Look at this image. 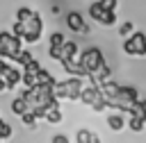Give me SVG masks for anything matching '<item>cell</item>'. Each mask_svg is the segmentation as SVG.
Returning <instances> with one entry per match:
<instances>
[{"label": "cell", "instance_id": "1", "mask_svg": "<svg viewBox=\"0 0 146 143\" xmlns=\"http://www.w3.org/2000/svg\"><path fill=\"white\" fill-rule=\"evenodd\" d=\"M80 91H82V77H78V75H71L68 79L52 84V93L57 100H78Z\"/></svg>", "mask_w": 146, "mask_h": 143}, {"label": "cell", "instance_id": "2", "mask_svg": "<svg viewBox=\"0 0 146 143\" xmlns=\"http://www.w3.org/2000/svg\"><path fill=\"white\" fill-rule=\"evenodd\" d=\"M21 48H23V41H21L16 34H11V32H7V30L0 32V57H2V59L16 61V54L21 52Z\"/></svg>", "mask_w": 146, "mask_h": 143}, {"label": "cell", "instance_id": "3", "mask_svg": "<svg viewBox=\"0 0 146 143\" xmlns=\"http://www.w3.org/2000/svg\"><path fill=\"white\" fill-rule=\"evenodd\" d=\"M78 61L84 66V70H87V75H91L100 64H105V57H103V52H100V48H96V45H89V48H84L82 52H78Z\"/></svg>", "mask_w": 146, "mask_h": 143}, {"label": "cell", "instance_id": "4", "mask_svg": "<svg viewBox=\"0 0 146 143\" xmlns=\"http://www.w3.org/2000/svg\"><path fill=\"white\" fill-rule=\"evenodd\" d=\"M123 52L130 57H146V34L130 32V36L123 41Z\"/></svg>", "mask_w": 146, "mask_h": 143}, {"label": "cell", "instance_id": "5", "mask_svg": "<svg viewBox=\"0 0 146 143\" xmlns=\"http://www.w3.org/2000/svg\"><path fill=\"white\" fill-rule=\"evenodd\" d=\"M64 23H66V27H68L71 32H75V34H87V32H89L87 20H84V18H82V14H80V11H75V9H71V11L66 14Z\"/></svg>", "mask_w": 146, "mask_h": 143}, {"label": "cell", "instance_id": "6", "mask_svg": "<svg viewBox=\"0 0 146 143\" xmlns=\"http://www.w3.org/2000/svg\"><path fill=\"white\" fill-rule=\"evenodd\" d=\"M62 68H64L66 73H71V75L87 77V70H84V66H82L78 59H66V61H62Z\"/></svg>", "mask_w": 146, "mask_h": 143}, {"label": "cell", "instance_id": "7", "mask_svg": "<svg viewBox=\"0 0 146 143\" xmlns=\"http://www.w3.org/2000/svg\"><path fill=\"white\" fill-rule=\"evenodd\" d=\"M107 127L112 129V132H121L123 127H125V116H123V111H114V113H110L107 116Z\"/></svg>", "mask_w": 146, "mask_h": 143}, {"label": "cell", "instance_id": "8", "mask_svg": "<svg viewBox=\"0 0 146 143\" xmlns=\"http://www.w3.org/2000/svg\"><path fill=\"white\" fill-rule=\"evenodd\" d=\"M78 43L75 41H64L62 43V59H59V64L62 61H66V59H78Z\"/></svg>", "mask_w": 146, "mask_h": 143}, {"label": "cell", "instance_id": "9", "mask_svg": "<svg viewBox=\"0 0 146 143\" xmlns=\"http://www.w3.org/2000/svg\"><path fill=\"white\" fill-rule=\"evenodd\" d=\"M98 93H100V91H98V86H96V84H91V86H87V89H82V91H80V98H78V100H82V104L91 107V104H94V100L98 98Z\"/></svg>", "mask_w": 146, "mask_h": 143}, {"label": "cell", "instance_id": "10", "mask_svg": "<svg viewBox=\"0 0 146 143\" xmlns=\"http://www.w3.org/2000/svg\"><path fill=\"white\" fill-rule=\"evenodd\" d=\"M107 11H110V9H105L100 2H91V7H89V16H91L96 23H103V18H105Z\"/></svg>", "mask_w": 146, "mask_h": 143}, {"label": "cell", "instance_id": "11", "mask_svg": "<svg viewBox=\"0 0 146 143\" xmlns=\"http://www.w3.org/2000/svg\"><path fill=\"white\" fill-rule=\"evenodd\" d=\"M128 113H130V116H137V118H141V120H146V100H135L132 107L128 109Z\"/></svg>", "mask_w": 146, "mask_h": 143}, {"label": "cell", "instance_id": "12", "mask_svg": "<svg viewBox=\"0 0 146 143\" xmlns=\"http://www.w3.org/2000/svg\"><path fill=\"white\" fill-rule=\"evenodd\" d=\"M34 79H36V84H50V86L57 82V79H55V77H52V75H50V73H48L43 66H41V68L34 73Z\"/></svg>", "mask_w": 146, "mask_h": 143}, {"label": "cell", "instance_id": "13", "mask_svg": "<svg viewBox=\"0 0 146 143\" xmlns=\"http://www.w3.org/2000/svg\"><path fill=\"white\" fill-rule=\"evenodd\" d=\"M75 136H78V143H100V138L89 129H80Z\"/></svg>", "mask_w": 146, "mask_h": 143}, {"label": "cell", "instance_id": "14", "mask_svg": "<svg viewBox=\"0 0 146 143\" xmlns=\"http://www.w3.org/2000/svg\"><path fill=\"white\" fill-rule=\"evenodd\" d=\"M9 109L16 113V116H21L23 111H27V102L23 100V95H18V98H14L11 100V104H9Z\"/></svg>", "mask_w": 146, "mask_h": 143}, {"label": "cell", "instance_id": "15", "mask_svg": "<svg viewBox=\"0 0 146 143\" xmlns=\"http://www.w3.org/2000/svg\"><path fill=\"white\" fill-rule=\"evenodd\" d=\"M43 118H46L48 123H52V125H57V123H62V120H64V116H62V111H59V107H52V109H48Z\"/></svg>", "mask_w": 146, "mask_h": 143}, {"label": "cell", "instance_id": "16", "mask_svg": "<svg viewBox=\"0 0 146 143\" xmlns=\"http://www.w3.org/2000/svg\"><path fill=\"white\" fill-rule=\"evenodd\" d=\"M144 125H146V120H141V118H137V116H130V120H128V127H130L132 132H141Z\"/></svg>", "mask_w": 146, "mask_h": 143}, {"label": "cell", "instance_id": "17", "mask_svg": "<svg viewBox=\"0 0 146 143\" xmlns=\"http://www.w3.org/2000/svg\"><path fill=\"white\" fill-rule=\"evenodd\" d=\"M32 14H34V9H30V7H18V11H16V20L23 23V20H27Z\"/></svg>", "mask_w": 146, "mask_h": 143}, {"label": "cell", "instance_id": "18", "mask_svg": "<svg viewBox=\"0 0 146 143\" xmlns=\"http://www.w3.org/2000/svg\"><path fill=\"white\" fill-rule=\"evenodd\" d=\"M11 134H14V129H11V125L2 120V127H0V141H7V138H11Z\"/></svg>", "mask_w": 146, "mask_h": 143}, {"label": "cell", "instance_id": "19", "mask_svg": "<svg viewBox=\"0 0 146 143\" xmlns=\"http://www.w3.org/2000/svg\"><path fill=\"white\" fill-rule=\"evenodd\" d=\"M21 84L27 89V86H34V84H36V79H34V75H32V73H21Z\"/></svg>", "mask_w": 146, "mask_h": 143}, {"label": "cell", "instance_id": "20", "mask_svg": "<svg viewBox=\"0 0 146 143\" xmlns=\"http://www.w3.org/2000/svg\"><path fill=\"white\" fill-rule=\"evenodd\" d=\"M21 120H23V125H30V127H32V125L36 123V116L27 109V111H23V113H21Z\"/></svg>", "mask_w": 146, "mask_h": 143}, {"label": "cell", "instance_id": "21", "mask_svg": "<svg viewBox=\"0 0 146 143\" xmlns=\"http://www.w3.org/2000/svg\"><path fill=\"white\" fill-rule=\"evenodd\" d=\"M114 23H116V11H107V14H105V18H103V23H100V25H103V27H112V25H114Z\"/></svg>", "mask_w": 146, "mask_h": 143}, {"label": "cell", "instance_id": "22", "mask_svg": "<svg viewBox=\"0 0 146 143\" xmlns=\"http://www.w3.org/2000/svg\"><path fill=\"white\" fill-rule=\"evenodd\" d=\"M64 41H66V39H64V34H62V32H52V34H50V39H48V43H50V45H62Z\"/></svg>", "mask_w": 146, "mask_h": 143}, {"label": "cell", "instance_id": "23", "mask_svg": "<svg viewBox=\"0 0 146 143\" xmlns=\"http://www.w3.org/2000/svg\"><path fill=\"white\" fill-rule=\"evenodd\" d=\"M30 59H32V52H30V50H23V48H21V52L16 54V64H27Z\"/></svg>", "mask_w": 146, "mask_h": 143}, {"label": "cell", "instance_id": "24", "mask_svg": "<svg viewBox=\"0 0 146 143\" xmlns=\"http://www.w3.org/2000/svg\"><path fill=\"white\" fill-rule=\"evenodd\" d=\"M23 66H25V73H32V75H34V73H36L39 68H41V64H39V61L34 59V57H32V59H30L27 64H23Z\"/></svg>", "mask_w": 146, "mask_h": 143}, {"label": "cell", "instance_id": "25", "mask_svg": "<svg viewBox=\"0 0 146 143\" xmlns=\"http://www.w3.org/2000/svg\"><path fill=\"white\" fill-rule=\"evenodd\" d=\"M9 32H11V34H16V36L21 39V36H23V32H25V27H23V23H21V20H14V25H11V30H9Z\"/></svg>", "mask_w": 146, "mask_h": 143}, {"label": "cell", "instance_id": "26", "mask_svg": "<svg viewBox=\"0 0 146 143\" xmlns=\"http://www.w3.org/2000/svg\"><path fill=\"white\" fill-rule=\"evenodd\" d=\"M48 54L59 61V59H62V45H50V48H48Z\"/></svg>", "mask_w": 146, "mask_h": 143}, {"label": "cell", "instance_id": "27", "mask_svg": "<svg viewBox=\"0 0 146 143\" xmlns=\"http://www.w3.org/2000/svg\"><path fill=\"white\" fill-rule=\"evenodd\" d=\"M132 30H135V25H132L130 20H125V23H123V25L119 27V34H121V36H125V34H130Z\"/></svg>", "mask_w": 146, "mask_h": 143}, {"label": "cell", "instance_id": "28", "mask_svg": "<svg viewBox=\"0 0 146 143\" xmlns=\"http://www.w3.org/2000/svg\"><path fill=\"white\" fill-rule=\"evenodd\" d=\"M105 9H110V11H116V7H119V0H98Z\"/></svg>", "mask_w": 146, "mask_h": 143}, {"label": "cell", "instance_id": "29", "mask_svg": "<svg viewBox=\"0 0 146 143\" xmlns=\"http://www.w3.org/2000/svg\"><path fill=\"white\" fill-rule=\"evenodd\" d=\"M52 143H68V138H66L64 134H55V136H52Z\"/></svg>", "mask_w": 146, "mask_h": 143}, {"label": "cell", "instance_id": "30", "mask_svg": "<svg viewBox=\"0 0 146 143\" xmlns=\"http://www.w3.org/2000/svg\"><path fill=\"white\" fill-rule=\"evenodd\" d=\"M2 91H7V89H5V82H2V77H0V93H2Z\"/></svg>", "mask_w": 146, "mask_h": 143}, {"label": "cell", "instance_id": "31", "mask_svg": "<svg viewBox=\"0 0 146 143\" xmlns=\"http://www.w3.org/2000/svg\"><path fill=\"white\" fill-rule=\"evenodd\" d=\"M0 61H2V57H0Z\"/></svg>", "mask_w": 146, "mask_h": 143}, {"label": "cell", "instance_id": "32", "mask_svg": "<svg viewBox=\"0 0 146 143\" xmlns=\"http://www.w3.org/2000/svg\"><path fill=\"white\" fill-rule=\"evenodd\" d=\"M0 120H2V118H0Z\"/></svg>", "mask_w": 146, "mask_h": 143}]
</instances>
